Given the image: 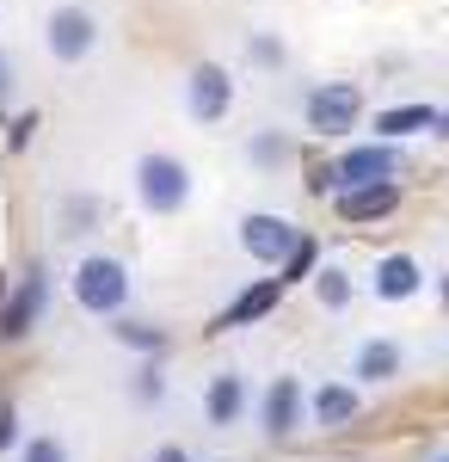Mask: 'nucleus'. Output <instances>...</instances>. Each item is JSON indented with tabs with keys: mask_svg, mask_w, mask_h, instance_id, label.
<instances>
[{
	"mask_svg": "<svg viewBox=\"0 0 449 462\" xmlns=\"http://www.w3.org/2000/svg\"><path fill=\"white\" fill-rule=\"evenodd\" d=\"M74 302H80V315H93V320L124 315L130 309V265L111 259V253H87L74 265Z\"/></svg>",
	"mask_w": 449,
	"mask_h": 462,
	"instance_id": "nucleus-1",
	"label": "nucleus"
},
{
	"mask_svg": "<svg viewBox=\"0 0 449 462\" xmlns=\"http://www.w3.org/2000/svg\"><path fill=\"white\" fill-rule=\"evenodd\" d=\"M136 198L148 216H179L191 204V167L179 161V154H142L136 161Z\"/></svg>",
	"mask_w": 449,
	"mask_h": 462,
	"instance_id": "nucleus-2",
	"label": "nucleus"
},
{
	"mask_svg": "<svg viewBox=\"0 0 449 462\" xmlns=\"http://www.w3.org/2000/svg\"><path fill=\"white\" fill-rule=\"evenodd\" d=\"M302 117H308L314 136L339 143V136H351L363 124V93L351 80H320V87H308V99H302Z\"/></svg>",
	"mask_w": 449,
	"mask_h": 462,
	"instance_id": "nucleus-3",
	"label": "nucleus"
},
{
	"mask_svg": "<svg viewBox=\"0 0 449 462\" xmlns=\"http://www.w3.org/2000/svg\"><path fill=\"white\" fill-rule=\"evenodd\" d=\"M400 173H407V154L394 143H351L333 161V191H345V185H381V179H400Z\"/></svg>",
	"mask_w": 449,
	"mask_h": 462,
	"instance_id": "nucleus-4",
	"label": "nucleus"
},
{
	"mask_svg": "<svg viewBox=\"0 0 449 462\" xmlns=\"http://www.w3.org/2000/svg\"><path fill=\"white\" fill-rule=\"evenodd\" d=\"M99 19H93V6H56L50 13V25H43V43H50V56L56 62H87L93 50H99Z\"/></svg>",
	"mask_w": 449,
	"mask_h": 462,
	"instance_id": "nucleus-5",
	"label": "nucleus"
},
{
	"mask_svg": "<svg viewBox=\"0 0 449 462\" xmlns=\"http://www.w3.org/2000/svg\"><path fill=\"white\" fill-rule=\"evenodd\" d=\"M185 111L197 124H222L234 111V74L222 69V62H197L191 80H185Z\"/></svg>",
	"mask_w": 449,
	"mask_h": 462,
	"instance_id": "nucleus-6",
	"label": "nucleus"
},
{
	"mask_svg": "<svg viewBox=\"0 0 449 462\" xmlns=\"http://www.w3.org/2000/svg\"><path fill=\"white\" fill-rule=\"evenodd\" d=\"M333 210L345 228H370V222H388L400 210V179H381V185H345L333 191Z\"/></svg>",
	"mask_w": 449,
	"mask_h": 462,
	"instance_id": "nucleus-7",
	"label": "nucleus"
},
{
	"mask_svg": "<svg viewBox=\"0 0 449 462\" xmlns=\"http://www.w3.org/2000/svg\"><path fill=\"white\" fill-rule=\"evenodd\" d=\"M43 302H50V278H43V265H25L19 290H13V296H6V309H0V339H6V346H19V339L37 327Z\"/></svg>",
	"mask_w": 449,
	"mask_h": 462,
	"instance_id": "nucleus-8",
	"label": "nucleus"
},
{
	"mask_svg": "<svg viewBox=\"0 0 449 462\" xmlns=\"http://www.w3.org/2000/svg\"><path fill=\"white\" fill-rule=\"evenodd\" d=\"M296 235H302V228H296L289 216L252 210V216H246V222H241V253H246V259H259V265H277L283 253L296 247Z\"/></svg>",
	"mask_w": 449,
	"mask_h": 462,
	"instance_id": "nucleus-9",
	"label": "nucleus"
},
{
	"mask_svg": "<svg viewBox=\"0 0 449 462\" xmlns=\"http://www.w3.org/2000/svg\"><path fill=\"white\" fill-rule=\"evenodd\" d=\"M418 130L444 136L449 117L437 106H388V111H376V143H407V136H418Z\"/></svg>",
	"mask_w": 449,
	"mask_h": 462,
	"instance_id": "nucleus-10",
	"label": "nucleus"
},
{
	"mask_svg": "<svg viewBox=\"0 0 449 462\" xmlns=\"http://www.w3.org/2000/svg\"><path fill=\"white\" fill-rule=\"evenodd\" d=\"M277 296H283V284H277V278H259V284H246L241 296H234L222 315H215V327H209V333H234V327H252V320H265V315L277 309Z\"/></svg>",
	"mask_w": 449,
	"mask_h": 462,
	"instance_id": "nucleus-11",
	"label": "nucleus"
},
{
	"mask_svg": "<svg viewBox=\"0 0 449 462\" xmlns=\"http://www.w3.org/2000/svg\"><path fill=\"white\" fill-rule=\"evenodd\" d=\"M259 420H265L271 438H289V431L302 426V383L296 376H271V389L259 401Z\"/></svg>",
	"mask_w": 449,
	"mask_h": 462,
	"instance_id": "nucleus-12",
	"label": "nucleus"
},
{
	"mask_svg": "<svg viewBox=\"0 0 449 462\" xmlns=\"http://www.w3.org/2000/svg\"><path fill=\"white\" fill-rule=\"evenodd\" d=\"M418 284H425V272H418L413 253H388V259L376 265V296L381 302H413Z\"/></svg>",
	"mask_w": 449,
	"mask_h": 462,
	"instance_id": "nucleus-13",
	"label": "nucleus"
},
{
	"mask_svg": "<svg viewBox=\"0 0 449 462\" xmlns=\"http://www.w3.org/2000/svg\"><path fill=\"white\" fill-rule=\"evenodd\" d=\"M357 407H363V401H357L351 383H320V389H314V426L320 431H345L351 420H357Z\"/></svg>",
	"mask_w": 449,
	"mask_h": 462,
	"instance_id": "nucleus-14",
	"label": "nucleus"
},
{
	"mask_svg": "<svg viewBox=\"0 0 449 462\" xmlns=\"http://www.w3.org/2000/svg\"><path fill=\"white\" fill-rule=\"evenodd\" d=\"M204 413H209V426H241V413H246V383L234 376V370H222V376H209Z\"/></svg>",
	"mask_w": 449,
	"mask_h": 462,
	"instance_id": "nucleus-15",
	"label": "nucleus"
},
{
	"mask_svg": "<svg viewBox=\"0 0 449 462\" xmlns=\"http://www.w3.org/2000/svg\"><path fill=\"white\" fill-rule=\"evenodd\" d=\"M400 370H407V357H400L394 339H370V346L357 352V364H351V376H357V383H394Z\"/></svg>",
	"mask_w": 449,
	"mask_h": 462,
	"instance_id": "nucleus-16",
	"label": "nucleus"
},
{
	"mask_svg": "<svg viewBox=\"0 0 449 462\" xmlns=\"http://www.w3.org/2000/svg\"><path fill=\"white\" fill-rule=\"evenodd\" d=\"M314 302H320V309H333V315H339V309H351V272L345 265H314Z\"/></svg>",
	"mask_w": 449,
	"mask_h": 462,
	"instance_id": "nucleus-17",
	"label": "nucleus"
},
{
	"mask_svg": "<svg viewBox=\"0 0 449 462\" xmlns=\"http://www.w3.org/2000/svg\"><path fill=\"white\" fill-rule=\"evenodd\" d=\"M277 265H283V278H277V284H308L314 265H320V241H314V235H296V247L283 253Z\"/></svg>",
	"mask_w": 449,
	"mask_h": 462,
	"instance_id": "nucleus-18",
	"label": "nucleus"
},
{
	"mask_svg": "<svg viewBox=\"0 0 449 462\" xmlns=\"http://www.w3.org/2000/svg\"><path fill=\"white\" fill-rule=\"evenodd\" d=\"M117 320V327H111V333H117V346H130V352H167V333H160V327H154V320H124V315H111Z\"/></svg>",
	"mask_w": 449,
	"mask_h": 462,
	"instance_id": "nucleus-19",
	"label": "nucleus"
},
{
	"mask_svg": "<svg viewBox=\"0 0 449 462\" xmlns=\"http://www.w3.org/2000/svg\"><path fill=\"white\" fill-rule=\"evenodd\" d=\"M19 462H69V444H62V438H32V444L19 450Z\"/></svg>",
	"mask_w": 449,
	"mask_h": 462,
	"instance_id": "nucleus-20",
	"label": "nucleus"
},
{
	"mask_svg": "<svg viewBox=\"0 0 449 462\" xmlns=\"http://www.w3.org/2000/svg\"><path fill=\"white\" fill-rule=\"evenodd\" d=\"M32 136H37V111H19V117H13V130H6V148L19 154V148H32Z\"/></svg>",
	"mask_w": 449,
	"mask_h": 462,
	"instance_id": "nucleus-21",
	"label": "nucleus"
},
{
	"mask_svg": "<svg viewBox=\"0 0 449 462\" xmlns=\"http://www.w3.org/2000/svg\"><path fill=\"white\" fill-rule=\"evenodd\" d=\"M246 56H252V62H265V69H277V62H283V43H277V37H252V43H246Z\"/></svg>",
	"mask_w": 449,
	"mask_h": 462,
	"instance_id": "nucleus-22",
	"label": "nucleus"
},
{
	"mask_svg": "<svg viewBox=\"0 0 449 462\" xmlns=\"http://www.w3.org/2000/svg\"><path fill=\"white\" fill-rule=\"evenodd\" d=\"M19 444V413H13V401H0V457Z\"/></svg>",
	"mask_w": 449,
	"mask_h": 462,
	"instance_id": "nucleus-23",
	"label": "nucleus"
},
{
	"mask_svg": "<svg viewBox=\"0 0 449 462\" xmlns=\"http://www.w3.org/2000/svg\"><path fill=\"white\" fill-rule=\"evenodd\" d=\"M13 99H19V62L0 56V106H13Z\"/></svg>",
	"mask_w": 449,
	"mask_h": 462,
	"instance_id": "nucleus-24",
	"label": "nucleus"
},
{
	"mask_svg": "<svg viewBox=\"0 0 449 462\" xmlns=\"http://www.w3.org/2000/svg\"><path fill=\"white\" fill-rule=\"evenodd\" d=\"M160 394H167V383H160V370L148 364V370L136 376V401H160Z\"/></svg>",
	"mask_w": 449,
	"mask_h": 462,
	"instance_id": "nucleus-25",
	"label": "nucleus"
},
{
	"mask_svg": "<svg viewBox=\"0 0 449 462\" xmlns=\"http://www.w3.org/2000/svg\"><path fill=\"white\" fill-rule=\"evenodd\" d=\"M252 161H259V167H277V161H283V143H277V136H259V143H252Z\"/></svg>",
	"mask_w": 449,
	"mask_h": 462,
	"instance_id": "nucleus-26",
	"label": "nucleus"
},
{
	"mask_svg": "<svg viewBox=\"0 0 449 462\" xmlns=\"http://www.w3.org/2000/svg\"><path fill=\"white\" fill-rule=\"evenodd\" d=\"M154 462H191V457H185L179 444H160V450H154Z\"/></svg>",
	"mask_w": 449,
	"mask_h": 462,
	"instance_id": "nucleus-27",
	"label": "nucleus"
},
{
	"mask_svg": "<svg viewBox=\"0 0 449 462\" xmlns=\"http://www.w3.org/2000/svg\"><path fill=\"white\" fill-rule=\"evenodd\" d=\"M431 462H449V457H431Z\"/></svg>",
	"mask_w": 449,
	"mask_h": 462,
	"instance_id": "nucleus-28",
	"label": "nucleus"
}]
</instances>
